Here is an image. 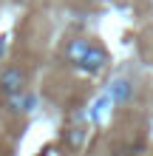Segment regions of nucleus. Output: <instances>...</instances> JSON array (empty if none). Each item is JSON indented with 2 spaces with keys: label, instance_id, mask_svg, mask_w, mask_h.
<instances>
[{
  "label": "nucleus",
  "instance_id": "obj_1",
  "mask_svg": "<svg viewBox=\"0 0 153 156\" xmlns=\"http://www.w3.org/2000/svg\"><path fill=\"white\" fill-rule=\"evenodd\" d=\"M0 91H3L6 97H14V94H20V91H26V74H23V68L9 66V68L0 71Z\"/></svg>",
  "mask_w": 153,
  "mask_h": 156
},
{
  "label": "nucleus",
  "instance_id": "obj_2",
  "mask_svg": "<svg viewBox=\"0 0 153 156\" xmlns=\"http://www.w3.org/2000/svg\"><path fill=\"white\" fill-rule=\"evenodd\" d=\"M105 66H108V54H105V48H99V45H94V43H91V48L85 51V57L77 62V68L85 71V74H99Z\"/></svg>",
  "mask_w": 153,
  "mask_h": 156
},
{
  "label": "nucleus",
  "instance_id": "obj_3",
  "mask_svg": "<svg viewBox=\"0 0 153 156\" xmlns=\"http://www.w3.org/2000/svg\"><path fill=\"white\" fill-rule=\"evenodd\" d=\"M133 94V85H130V80H125V77H116L111 80V85H108V97L113 99V102H128Z\"/></svg>",
  "mask_w": 153,
  "mask_h": 156
},
{
  "label": "nucleus",
  "instance_id": "obj_4",
  "mask_svg": "<svg viewBox=\"0 0 153 156\" xmlns=\"http://www.w3.org/2000/svg\"><path fill=\"white\" fill-rule=\"evenodd\" d=\"M9 102L14 105V111H20V114H31L34 108H37V94H29V91H20V94H14V97H9Z\"/></svg>",
  "mask_w": 153,
  "mask_h": 156
},
{
  "label": "nucleus",
  "instance_id": "obj_5",
  "mask_svg": "<svg viewBox=\"0 0 153 156\" xmlns=\"http://www.w3.org/2000/svg\"><path fill=\"white\" fill-rule=\"evenodd\" d=\"M88 48H91V43H88L85 37L71 40V43H68V48H65V57H68V62H74V66H77V62L85 57V51H88Z\"/></svg>",
  "mask_w": 153,
  "mask_h": 156
}]
</instances>
